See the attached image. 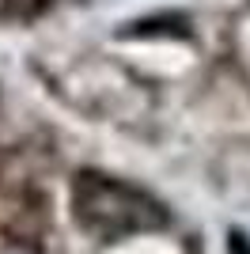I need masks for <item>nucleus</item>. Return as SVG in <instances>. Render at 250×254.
Returning <instances> with one entry per match:
<instances>
[{"label": "nucleus", "mask_w": 250, "mask_h": 254, "mask_svg": "<svg viewBox=\"0 0 250 254\" xmlns=\"http://www.w3.org/2000/svg\"><path fill=\"white\" fill-rule=\"evenodd\" d=\"M31 235H34V212L23 209V201L0 197V251L19 247L23 239H31Z\"/></svg>", "instance_id": "f03ea898"}, {"label": "nucleus", "mask_w": 250, "mask_h": 254, "mask_svg": "<svg viewBox=\"0 0 250 254\" xmlns=\"http://www.w3.org/2000/svg\"><path fill=\"white\" fill-rule=\"evenodd\" d=\"M72 216L95 239H125L136 232H156L167 224V209L152 193L122 179L83 171L72 182Z\"/></svg>", "instance_id": "f257e3e1"}]
</instances>
